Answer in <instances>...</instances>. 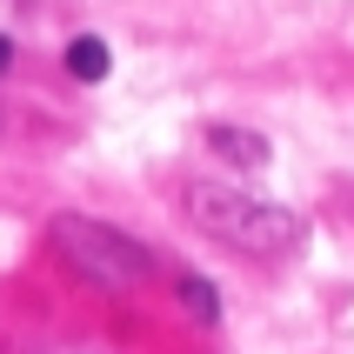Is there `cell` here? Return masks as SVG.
Masks as SVG:
<instances>
[{"label":"cell","instance_id":"obj_4","mask_svg":"<svg viewBox=\"0 0 354 354\" xmlns=\"http://www.w3.org/2000/svg\"><path fill=\"white\" fill-rule=\"evenodd\" d=\"M107 67H114V60H107V40H94V34L67 40V74H74V80L94 87V80H107Z\"/></svg>","mask_w":354,"mask_h":354},{"label":"cell","instance_id":"obj_3","mask_svg":"<svg viewBox=\"0 0 354 354\" xmlns=\"http://www.w3.org/2000/svg\"><path fill=\"white\" fill-rule=\"evenodd\" d=\"M207 147H214L227 167H241V174H261V167L274 160L268 134H254V127H227V120H214V127H207Z\"/></svg>","mask_w":354,"mask_h":354},{"label":"cell","instance_id":"obj_2","mask_svg":"<svg viewBox=\"0 0 354 354\" xmlns=\"http://www.w3.org/2000/svg\"><path fill=\"white\" fill-rule=\"evenodd\" d=\"M54 248H60V261H67L80 281H94V288H107V295H127V288H140V281H154V254H147L134 234L107 227V221L60 214L54 221Z\"/></svg>","mask_w":354,"mask_h":354},{"label":"cell","instance_id":"obj_6","mask_svg":"<svg viewBox=\"0 0 354 354\" xmlns=\"http://www.w3.org/2000/svg\"><path fill=\"white\" fill-rule=\"evenodd\" d=\"M7 67H14V40L0 34V74H7Z\"/></svg>","mask_w":354,"mask_h":354},{"label":"cell","instance_id":"obj_5","mask_svg":"<svg viewBox=\"0 0 354 354\" xmlns=\"http://www.w3.org/2000/svg\"><path fill=\"white\" fill-rule=\"evenodd\" d=\"M174 295H180V308L194 321H207V328L221 321V295L207 288V274H174Z\"/></svg>","mask_w":354,"mask_h":354},{"label":"cell","instance_id":"obj_1","mask_svg":"<svg viewBox=\"0 0 354 354\" xmlns=\"http://www.w3.org/2000/svg\"><path fill=\"white\" fill-rule=\"evenodd\" d=\"M180 207H187V221H194L201 234L227 241L241 254H261V261H281V254H295L301 241H308V221L295 207H274V201L248 194L234 180H187L180 187Z\"/></svg>","mask_w":354,"mask_h":354}]
</instances>
